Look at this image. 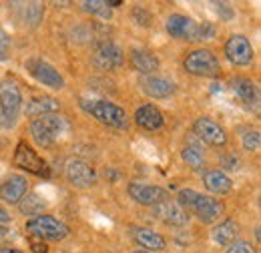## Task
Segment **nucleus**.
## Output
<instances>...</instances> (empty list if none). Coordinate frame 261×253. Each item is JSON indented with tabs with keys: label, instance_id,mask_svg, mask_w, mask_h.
I'll use <instances>...</instances> for the list:
<instances>
[{
	"label": "nucleus",
	"instance_id": "1",
	"mask_svg": "<svg viewBox=\"0 0 261 253\" xmlns=\"http://www.w3.org/2000/svg\"><path fill=\"white\" fill-rule=\"evenodd\" d=\"M177 203L187 211V213H193L197 215V219L201 223H213L217 221L225 207L219 199H213L209 195H203V193H197L193 189H181L177 193Z\"/></svg>",
	"mask_w": 261,
	"mask_h": 253
},
{
	"label": "nucleus",
	"instance_id": "2",
	"mask_svg": "<svg viewBox=\"0 0 261 253\" xmlns=\"http://www.w3.org/2000/svg\"><path fill=\"white\" fill-rule=\"evenodd\" d=\"M66 129V121L59 115H44V117H38L33 119L29 131H31V137L38 147H50L57 143V139L63 135V131Z\"/></svg>",
	"mask_w": 261,
	"mask_h": 253
},
{
	"label": "nucleus",
	"instance_id": "3",
	"mask_svg": "<svg viewBox=\"0 0 261 253\" xmlns=\"http://www.w3.org/2000/svg\"><path fill=\"white\" fill-rule=\"evenodd\" d=\"M81 107L85 113H89L91 117H95L98 123L113 129H125L127 127V113L109 100H81Z\"/></svg>",
	"mask_w": 261,
	"mask_h": 253
},
{
	"label": "nucleus",
	"instance_id": "4",
	"mask_svg": "<svg viewBox=\"0 0 261 253\" xmlns=\"http://www.w3.org/2000/svg\"><path fill=\"white\" fill-rule=\"evenodd\" d=\"M24 231L31 237H36L40 241H44V239L46 241H61L68 235V227L63 221H59L57 217H53V215L33 217L31 221H27Z\"/></svg>",
	"mask_w": 261,
	"mask_h": 253
},
{
	"label": "nucleus",
	"instance_id": "5",
	"mask_svg": "<svg viewBox=\"0 0 261 253\" xmlns=\"http://www.w3.org/2000/svg\"><path fill=\"white\" fill-rule=\"evenodd\" d=\"M183 66L189 74L193 77H207V79H213L221 72V64L219 59L213 55V50L209 48H197L193 53H189L183 61Z\"/></svg>",
	"mask_w": 261,
	"mask_h": 253
},
{
	"label": "nucleus",
	"instance_id": "6",
	"mask_svg": "<svg viewBox=\"0 0 261 253\" xmlns=\"http://www.w3.org/2000/svg\"><path fill=\"white\" fill-rule=\"evenodd\" d=\"M20 109H22L20 89L10 81H2L0 83V119H2V123L6 127L14 125Z\"/></svg>",
	"mask_w": 261,
	"mask_h": 253
},
{
	"label": "nucleus",
	"instance_id": "7",
	"mask_svg": "<svg viewBox=\"0 0 261 253\" xmlns=\"http://www.w3.org/2000/svg\"><path fill=\"white\" fill-rule=\"evenodd\" d=\"M125 63L123 48L113 40H98L93 46V64L100 70H117Z\"/></svg>",
	"mask_w": 261,
	"mask_h": 253
},
{
	"label": "nucleus",
	"instance_id": "8",
	"mask_svg": "<svg viewBox=\"0 0 261 253\" xmlns=\"http://www.w3.org/2000/svg\"><path fill=\"white\" fill-rule=\"evenodd\" d=\"M14 165L18 169H24L27 173H33L36 177H48V163L34 151L31 145H27L24 141H20L16 145V153H14Z\"/></svg>",
	"mask_w": 261,
	"mask_h": 253
},
{
	"label": "nucleus",
	"instance_id": "9",
	"mask_svg": "<svg viewBox=\"0 0 261 253\" xmlns=\"http://www.w3.org/2000/svg\"><path fill=\"white\" fill-rule=\"evenodd\" d=\"M223 53H225L229 63L235 64V66H245V64L251 63L253 57H255L249 38L243 36V34H233V36H229L225 46H223Z\"/></svg>",
	"mask_w": 261,
	"mask_h": 253
},
{
	"label": "nucleus",
	"instance_id": "10",
	"mask_svg": "<svg viewBox=\"0 0 261 253\" xmlns=\"http://www.w3.org/2000/svg\"><path fill=\"white\" fill-rule=\"evenodd\" d=\"M27 68L31 70V74H33L40 85H44L48 89H55V91L65 89V77L50 63H46L42 59H31L27 63Z\"/></svg>",
	"mask_w": 261,
	"mask_h": 253
},
{
	"label": "nucleus",
	"instance_id": "11",
	"mask_svg": "<svg viewBox=\"0 0 261 253\" xmlns=\"http://www.w3.org/2000/svg\"><path fill=\"white\" fill-rule=\"evenodd\" d=\"M193 133L203 143H207L211 147H225V143H227L225 129L209 117H199L193 123Z\"/></svg>",
	"mask_w": 261,
	"mask_h": 253
},
{
	"label": "nucleus",
	"instance_id": "12",
	"mask_svg": "<svg viewBox=\"0 0 261 253\" xmlns=\"http://www.w3.org/2000/svg\"><path fill=\"white\" fill-rule=\"evenodd\" d=\"M65 171H66V179L70 181V185H74L79 189H87V187H93L97 183V171L87 161L70 159L66 163Z\"/></svg>",
	"mask_w": 261,
	"mask_h": 253
},
{
	"label": "nucleus",
	"instance_id": "13",
	"mask_svg": "<svg viewBox=\"0 0 261 253\" xmlns=\"http://www.w3.org/2000/svg\"><path fill=\"white\" fill-rule=\"evenodd\" d=\"M129 197L133 201H137L139 205H147V207H155L159 203H163L169 199V193L163 187L157 185H147V183H129Z\"/></svg>",
	"mask_w": 261,
	"mask_h": 253
},
{
	"label": "nucleus",
	"instance_id": "14",
	"mask_svg": "<svg viewBox=\"0 0 261 253\" xmlns=\"http://www.w3.org/2000/svg\"><path fill=\"white\" fill-rule=\"evenodd\" d=\"M27 193H29V181L24 175H10L6 181L0 183V199L10 205H18Z\"/></svg>",
	"mask_w": 261,
	"mask_h": 253
},
{
	"label": "nucleus",
	"instance_id": "15",
	"mask_svg": "<svg viewBox=\"0 0 261 253\" xmlns=\"http://www.w3.org/2000/svg\"><path fill=\"white\" fill-rule=\"evenodd\" d=\"M139 87H141V91L145 95L151 96V98H167V96H171L175 93V83H171L165 77H157V74L141 77Z\"/></svg>",
	"mask_w": 261,
	"mask_h": 253
},
{
	"label": "nucleus",
	"instance_id": "16",
	"mask_svg": "<svg viewBox=\"0 0 261 253\" xmlns=\"http://www.w3.org/2000/svg\"><path fill=\"white\" fill-rule=\"evenodd\" d=\"M159 219H163L167 225H175V227H183L189 223V213L177 203V201H171L167 199L163 203L155 205V213Z\"/></svg>",
	"mask_w": 261,
	"mask_h": 253
},
{
	"label": "nucleus",
	"instance_id": "17",
	"mask_svg": "<svg viewBox=\"0 0 261 253\" xmlns=\"http://www.w3.org/2000/svg\"><path fill=\"white\" fill-rule=\"evenodd\" d=\"M130 237L139 243V247H143L145 251H163L167 247V241L161 233L147 229V227H130Z\"/></svg>",
	"mask_w": 261,
	"mask_h": 253
},
{
	"label": "nucleus",
	"instance_id": "18",
	"mask_svg": "<svg viewBox=\"0 0 261 253\" xmlns=\"http://www.w3.org/2000/svg\"><path fill=\"white\" fill-rule=\"evenodd\" d=\"M165 27L173 38H179V40H193L195 38L197 24L185 14H171L167 18Z\"/></svg>",
	"mask_w": 261,
	"mask_h": 253
},
{
	"label": "nucleus",
	"instance_id": "19",
	"mask_svg": "<svg viewBox=\"0 0 261 253\" xmlns=\"http://www.w3.org/2000/svg\"><path fill=\"white\" fill-rule=\"evenodd\" d=\"M135 123L145 131H159L165 125V117L159 107L155 105H143L135 111Z\"/></svg>",
	"mask_w": 261,
	"mask_h": 253
},
{
	"label": "nucleus",
	"instance_id": "20",
	"mask_svg": "<svg viewBox=\"0 0 261 253\" xmlns=\"http://www.w3.org/2000/svg\"><path fill=\"white\" fill-rule=\"evenodd\" d=\"M129 61H130V66L137 72H141L143 77L153 74L159 68V59L151 50H147V48H133L129 55Z\"/></svg>",
	"mask_w": 261,
	"mask_h": 253
},
{
	"label": "nucleus",
	"instance_id": "21",
	"mask_svg": "<svg viewBox=\"0 0 261 253\" xmlns=\"http://www.w3.org/2000/svg\"><path fill=\"white\" fill-rule=\"evenodd\" d=\"M203 183H205V189L213 195H227L233 189V181L227 173H223L221 169H211V171H205L203 175Z\"/></svg>",
	"mask_w": 261,
	"mask_h": 253
},
{
	"label": "nucleus",
	"instance_id": "22",
	"mask_svg": "<svg viewBox=\"0 0 261 253\" xmlns=\"http://www.w3.org/2000/svg\"><path fill=\"white\" fill-rule=\"evenodd\" d=\"M61 109V100L55 96H34L27 105V115L31 119H38L44 115H55Z\"/></svg>",
	"mask_w": 261,
	"mask_h": 253
},
{
	"label": "nucleus",
	"instance_id": "23",
	"mask_svg": "<svg viewBox=\"0 0 261 253\" xmlns=\"http://www.w3.org/2000/svg\"><path fill=\"white\" fill-rule=\"evenodd\" d=\"M233 91H235V95L239 96L241 103H245L249 107L257 105V100H259V91H257L255 83L249 81V79H243V77L233 79Z\"/></svg>",
	"mask_w": 261,
	"mask_h": 253
},
{
	"label": "nucleus",
	"instance_id": "24",
	"mask_svg": "<svg viewBox=\"0 0 261 253\" xmlns=\"http://www.w3.org/2000/svg\"><path fill=\"white\" fill-rule=\"evenodd\" d=\"M237 233H239V225L233 221V219H225V221H221L219 225H215V229L211 231V237H213L215 243L227 247V245H231L235 241Z\"/></svg>",
	"mask_w": 261,
	"mask_h": 253
},
{
	"label": "nucleus",
	"instance_id": "25",
	"mask_svg": "<svg viewBox=\"0 0 261 253\" xmlns=\"http://www.w3.org/2000/svg\"><path fill=\"white\" fill-rule=\"evenodd\" d=\"M44 207H46V201H42L38 195H34V193H27L24 197H22V201L18 203V209L24 213V215H40L42 211H44Z\"/></svg>",
	"mask_w": 261,
	"mask_h": 253
},
{
	"label": "nucleus",
	"instance_id": "26",
	"mask_svg": "<svg viewBox=\"0 0 261 253\" xmlns=\"http://www.w3.org/2000/svg\"><path fill=\"white\" fill-rule=\"evenodd\" d=\"M181 157H183V161H185L193 171H201V169L205 167V157H203V153H201L197 147H193V145L183 147Z\"/></svg>",
	"mask_w": 261,
	"mask_h": 253
},
{
	"label": "nucleus",
	"instance_id": "27",
	"mask_svg": "<svg viewBox=\"0 0 261 253\" xmlns=\"http://www.w3.org/2000/svg\"><path fill=\"white\" fill-rule=\"evenodd\" d=\"M81 6L91 12V14H97V16H102V18H111V6L109 2H102V0H87V2H81Z\"/></svg>",
	"mask_w": 261,
	"mask_h": 253
},
{
	"label": "nucleus",
	"instance_id": "28",
	"mask_svg": "<svg viewBox=\"0 0 261 253\" xmlns=\"http://www.w3.org/2000/svg\"><path fill=\"white\" fill-rule=\"evenodd\" d=\"M42 14H44L42 4H38V2H31V4H27V22H29L31 27H36V24L40 22Z\"/></svg>",
	"mask_w": 261,
	"mask_h": 253
},
{
	"label": "nucleus",
	"instance_id": "29",
	"mask_svg": "<svg viewBox=\"0 0 261 253\" xmlns=\"http://www.w3.org/2000/svg\"><path fill=\"white\" fill-rule=\"evenodd\" d=\"M261 147V137L257 131H249L243 135V149L245 151H251V153H257Z\"/></svg>",
	"mask_w": 261,
	"mask_h": 253
},
{
	"label": "nucleus",
	"instance_id": "30",
	"mask_svg": "<svg viewBox=\"0 0 261 253\" xmlns=\"http://www.w3.org/2000/svg\"><path fill=\"white\" fill-rule=\"evenodd\" d=\"M215 36V27L209 24V22H203V24H197L195 38L193 40H211Z\"/></svg>",
	"mask_w": 261,
	"mask_h": 253
},
{
	"label": "nucleus",
	"instance_id": "31",
	"mask_svg": "<svg viewBox=\"0 0 261 253\" xmlns=\"http://www.w3.org/2000/svg\"><path fill=\"white\" fill-rule=\"evenodd\" d=\"M227 253H255V247L249 241H233L227 245Z\"/></svg>",
	"mask_w": 261,
	"mask_h": 253
},
{
	"label": "nucleus",
	"instance_id": "32",
	"mask_svg": "<svg viewBox=\"0 0 261 253\" xmlns=\"http://www.w3.org/2000/svg\"><path fill=\"white\" fill-rule=\"evenodd\" d=\"M133 18L137 20V24H143V27H149L151 24V14L143 6H135L133 8Z\"/></svg>",
	"mask_w": 261,
	"mask_h": 253
},
{
	"label": "nucleus",
	"instance_id": "33",
	"mask_svg": "<svg viewBox=\"0 0 261 253\" xmlns=\"http://www.w3.org/2000/svg\"><path fill=\"white\" fill-rule=\"evenodd\" d=\"M8 46H10V38H8V34H6V32L0 29V59H6Z\"/></svg>",
	"mask_w": 261,
	"mask_h": 253
},
{
	"label": "nucleus",
	"instance_id": "34",
	"mask_svg": "<svg viewBox=\"0 0 261 253\" xmlns=\"http://www.w3.org/2000/svg\"><path fill=\"white\" fill-rule=\"evenodd\" d=\"M221 163H223V167L227 171H237L239 169V161H237L235 155H225V157L221 159Z\"/></svg>",
	"mask_w": 261,
	"mask_h": 253
},
{
	"label": "nucleus",
	"instance_id": "35",
	"mask_svg": "<svg viewBox=\"0 0 261 253\" xmlns=\"http://www.w3.org/2000/svg\"><path fill=\"white\" fill-rule=\"evenodd\" d=\"M31 247H33V253H46L48 251L46 243H44V241H40V239H36V237H31Z\"/></svg>",
	"mask_w": 261,
	"mask_h": 253
},
{
	"label": "nucleus",
	"instance_id": "36",
	"mask_svg": "<svg viewBox=\"0 0 261 253\" xmlns=\"http://www.w3.org/2000/svg\"><path fill=\"white\" fill-rule=\"evenodd\" d=\"M8 235H10V229H8L6 225H0V243H2V241H6V239H8Z\"/></svg>",
	"mask_w": 261,
	"mask_h": 253
},
{
	"label": "nucleus",
	"instance_id": "37",
	"mask_svg": "<svg viewBox=\"0 0 261 253\" xmlns=\"http://www.w3.org/2000/svg\"><path fill=\"white\" fill-rule=\"evenodd\" d=\"M8 221H10V215H8V211L0 207V225H4V223H8Z\"/></svg>",
	"mask_w": 261,
	"mask_h": 253
},
{
	"label": "nucleus",
	"instance_id": "38",
	"mask_svg": "<svg viewBox=\"0 0 261 253\" xmlns=\"http://www.w3.org/2000/svg\"><path fill=\"white\" fill-rule=\"evenodd\" d=\"M0 253H22L20 249H12V247H2Z\"/></svg>",
	"mask_w": 261,
	"mask_h": 253
},
{
	"label": "nucleus",
	"instance_id": "39",
	"mask_svg": "<svg viewBox=\"0 0 261 253\" xmlns=\"http://www.w3.org/2000/svg\"><path fill=\"white\" fill-rule=\"evenodd\" d=\"M135 253H155V251H145V249H139V251H135Z\"/></svg>",
	"mask_w": 261,
	"mask_h": 253
}]
</instances>
